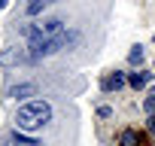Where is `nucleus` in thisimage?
Returning <instances> with one entry per match:
<instances>
[{
	"instance_id": "f257e3e1",
	"label": "nucleus",
	"mask_w": 155,
	"mask_h": 146,
	"mask_svg": "<svg viewBox=\"0 0 155 146\" xmlns=\"http://www.w3.org/2000/svg\"><path fill=\"white\" fill-rule=\"evenodd\" d=\"M79 40V34H73V31H61V34H52V37H43V34H34L28 37V58L31 61H40V58H49L61 49H67L70 43Z\"/></svg>"
},
{
	"instance_id": "f03ea898",
	"label": "nucleus",
	"mask_w": 155,
	"mask_h": 146,
	"mask_svg": "<svg viewBox=\"0 0 155 146\" xmlns=\"http://www.w3.org/2000/svg\"><path fill=\"white\" fill-rule=\"evenodd\" d=\"M52 122V104L49 101H28L18 107L15 113V125L18 131H40L43 125Z\"/></svg>"
},
{
	"instance_id": "7ed1b4c3",
	"label": "nucleus",
	"mask_w": 155,
	"mask_h": 146,
	"mask_svg": "<svg viewBox=\"0 0 155 146\" xmlns=\"http://www.w3.org/2000/svg\"><path fill=\"white\" fill-rule=\"evenodd\" d=\"M122 85H125V76H122V73H110V76H104V82H101L104 91H119Z\"/></svg>"
},
{
	"instance_id": "20e7f679",
	"label": "nucleus",
	"mask_w": 155,
	"mask_h": 146,
	"mask_svg": "<svg viewBox=\"0 0 155 146\" xmlns=\"http://www.w3.org/2000/svg\"><path fill=\"white\" fill-rule=\"evenodd\" d=\"M52 3H58V0H28L25 9H28V15H40V12H43L46 6H52Z\"/></svg>"
},
{
	"instance_id": "39448f33",
	"label": "nucleus",
	"mask_w": 155,
	"mask_h": 146,
	"mask_svg": "<svg viewBox=\"0 0 155 146\" xmlns=\"http://www.w3.org/2000/svg\"><path fill=\"white\" fill-rule=\"evenodd\" d=\"M9 146H43V143H40V140H34V137H25V134H18V131H15V134L9 137Z\"/></svg>"
},
{
	"instance_id": "423d86ee",
	"label": "nucleus",
	"mask_w": 155,
	"mask_h": 146,
	"mask_svg": "<svg viewBox=\"0 0 155 146\" xmlns=\"http://www.w3.org/2000/svg\"><path fill=\"white\" fill-rule=\"evenodd\" d=\"M128 82H131L134 88H143V85L149 82V73H143V70H140V73H131V76H128Z\"/></svg>"
},
{
	"instance_id": "0eeeda50",
	"label": "nucleus",
	"mask_w": 155,
	"mask_h": 146,
	"mask_svg": "<svg viewBox=\"0 0 155 146\" xmlns=\"http://www.w3.org/2000/svg\"><path fill=\"white\" fill-rule=\"evenodd\" d=\"M122 146H140L137 131H125V134H122Z\"/></svg>"
},
{
	"instance_id": "6e6552de",
	"label": "nucleus",
	"mask_w": 155,
	"mask_h": 146,
	"mask_svg": "<svg viewBox=\"0 0 155 146\" xmlns=\"http://www.w3.org/2000/svg\"><path fill=\"white\" fill-rule=\"evenodd\" d=\"M128 61H131V64H143V49H140V46H134V49H131V55H128Z\"/></svg>"
},
{
	"instance_id": "1a4fd4ad",
	"label": "nucleus",
	"mask_w": 155,
	"mask_h": 146,
	"mask_svg": "<svg viewBox=\"0 0 155 146\" xmlns=\"http://www.w3.org/2000/svg\"><path fill=\"white\" fill-rule=\"evenodd\" d=\"M37 88L34 85H18V88H12V98H25V95H34Z\"/></svg>"
},
{
	"instance_id": "9d476101",
	"label": "nucleus",
	"mask_w": 155,
	"mask_h": 146,
	"mask_svg": "<svg viewBox=\"0 0 155 146\" xmlns=\"http://www.w3.org/2000/svg\"><path fill=\"white\" fill-rule=\"evenodd\" d=\"M146 113H155V91L146 98Z\"/></svg>"
},
{
	"instance_id": "9b49d317",
	"label": "nucleus",
	"mask_w": 155,
	"mask_h": 146,
	"mask_svg": "<svg viewBox=\"0 0 155 146\" xmlns=\"http://www.w3.org/2000/svg\"><path fill=\"white\" fill-rule=\"evenodd\" d=\"M149 131H152V134H155V119H149Z\"/></svg>"
},
{
	"instance_id": "f8f14e48",
	"label": "nucleus",
	"mask_w": 155,
	"mask_h": 146,
	"mask_svg": "<svg viewBox=\"0 0 155 146\" xmlns=\"http://www.w3.org/2000/svg\"><path fill=\"white\" fill-rule=\"evenodd\" d=\"M3 6H6V0H0V9H3Z\"/></svg>"
}]
</instances>
